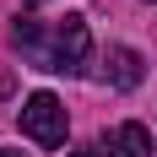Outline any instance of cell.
Segmentation results:
<instances>
[{"label": "cell", "mask_w": 157, "mask_h": 157, "mask_svg": "<svg viewBox=\"0 0 157 157\" xmlns=\"http://www.w3.org/2000/svg\"><path fill=\"white\" fill-rule=\"evenodd\" d=\"M11 44L16 54H27L38 71H60V76H71V71H81V60H87V49H92V33H87V16H60V22H38V16H16L11 22Z\"/></svg>", "instance_id": "6da1fadb"}, {"label": "cell", "mask_w": 157, "mask_h": 157, "mask_svg": "<svg viewBox=\"0 0 157 157\" xmlns=\"http://www.w3.org/2000/svg\"><path fill=\"white\" fill-rule=\"evenodd\" d=\"M65 103L54 92H33L27 103H22V136L38 146H65Z\"/></svg>", "instance_id": "7a4b0ae2"}, {"label": "cell", "mask_w": 157, "mask_h": 157, "mask_svg": "<svg viewBox=\"0 0 157 157\" xmlns=\"http://www.w3.org/2000/svg\"><path fill=\"white\" fill-rule=\"evenodd\" d=\"M103 157H152V136H146V125H114L109 136H103Z\"/></svg>", "instance_id": "3957f363"}, {"label": "cell", "mask_w": 157, "mask_h": 157, "mask_svg": "<svg viewBox=\"0 0 157 157\" xmlns=\"http://www.w3.org/2000/svg\"><path fill=\"white\" fill-rule=\"evenodd\" d=\"M103 65H109V81H114V87H125V92H130V87H141V76H146L141 54H136V49H125V44H114Z\"/></svg>", "instance_id": "277c9868"}, {"label": "cell", "mask_w": 157, "mask_h": 157, "mask_svg": "<svg viewBox=\"0 0 157 157\" xmlns=\"http://www.w3.org/2000/svg\"><path fill=\"white\" fill-rule=\"evenodd\" d=\"M0 157H22V152H6V146H0Z\"/></svg>", "instance_id": "5b68a950"}, {"label": "cell", "mask_w": 157, "mask_h": 157, "mask_svg": "<svg viewBox=\"0 0 157 157\" xmlns=\"http://www.w3.org/2000/svg\"><path fill=\"white\" fill-rule=\"evenodd\" d=\"M71 157H92V152H71Z\"/></svg>", "instance_id": "8992f818"}, {"label": "cell", "mask_w": 157, "mask_h": 157, "mask_svg": "<svg viewBox=\"0 0 157 157\" xmlns=\"http://www.w3.org/2000/svg\"><path fill=\"white\" fill-rule=\"evenodd\" d=\"M33 6H44V0H33Z\"/></svg>", "instance_id": "52a82bcc"}, {"label": "cell", "mask_w": 157, "mask_h": 157, "mask_svg": "<svg viewBox=\"0 0 157 157\" xmlns=\"http://www.w3.org/2000/svg\"><path fill=\"white\" fill-rule=\"evenodd\" d=\"M152 6H157V0H152Z\"/></svg>", "instance_id": "ba28073f"}]
</instances>
